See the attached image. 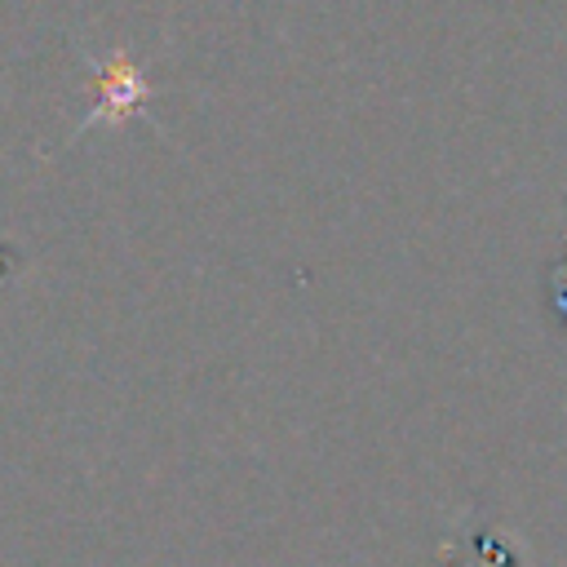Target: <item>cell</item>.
<instances>
[{
	"mask_svg": "<svg viewBox=\"0 0 567 567\" xmlns=\"http://www.w3.org/2000/svg\"><path fill=\"white\" fill-rule=\"evenodd\" d=\"M93 80H97V102H93V111L84 115V124H80L75 133H84V128H93V124H124V120L137 115V111L146 106V97L155 93L151 80H146V71H142L124 49H115L106 62H93Z\"/></svg>",
	"mask_w": 567,
	"mask_h": 567,
	"instance_id": "6da1fadb",
	"label": "cell"
}]
</instances>
